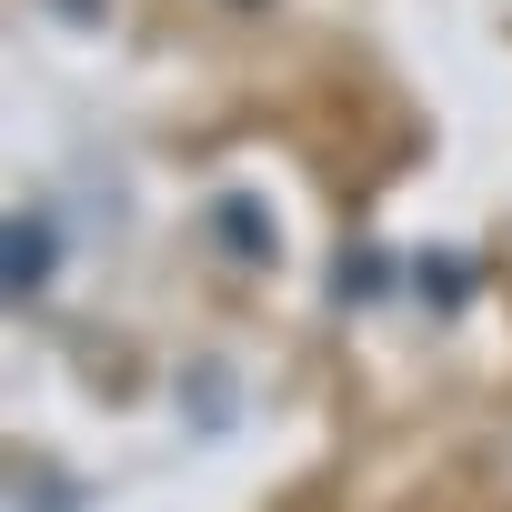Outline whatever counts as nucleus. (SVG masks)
I'll return each mask as SVG.
<instances>
[{
	"label": "nucleus",
	"instance_id": "nucleus-1",
	"mask_svg": "<svg viewBox=\"0 0 512 512\" xmlns=\"http://www.w3.org/2000/svg\"><path fill=\"white\" fill-rule=\"evenodd\" d=\"M61 262H71V231H61L51 211H11V292H21V302H41Z\"/></svg>",
	"mask_w": 512,
	"mask_h": 512
}]
</instances>
